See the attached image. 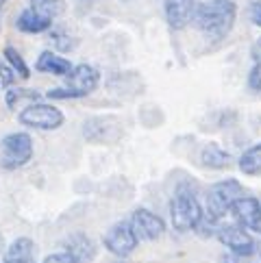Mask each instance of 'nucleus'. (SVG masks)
<instances>
[{
  "label": "nucleus",
  "instance_id": "f257e3e1",
  "mask_svg": "<svg viewBox=\"0 0 261 263\" xmlns=\"http://www.w3.org/2000/svg\"><path fill=\"white\" fill-rule=\"evenodd\" d=\"M235 20H237L235 0H207V3H200L192 17L196 29L211 42L225 40L233 31V26H235Z\"/></svg>",
  "mask_w": 261,
  "mask_h": 263
},
{
  "label": "nucleus",
  "instance_id": "f03ea898",
  "mask_svg": "<svg viewBox=\"0 0 261 263\" xmlns=\"http://www.w3.org/2000/svg\"><path fill=\"white\" fill-rule=\"evenodd\" d=\"M100 83V72L89 63L74 65L72 72L65 77L63 87H52L46 91V98L50 100H74V98H85L91 91H96Z\"/></svg>",
  "mask_w": 261,
  "mask_h": 263
},
{
  "label": "nucleus",
  "instance_id": "7ed1b4c3",
  "mask_svg": "<svg viewBox=\"0 0 261 263\" xmlns=\"http://www.w3.org/2000/svg\"><path fill=\"white\" fill-rule=\"evenodd\" d=\"M170 218H172V227L176 231L188 233V231H196V227L204 218V211L198 198L190 190H183L181 187L170 202Z\"/></svg>",
  "mask_w": 261,
  "mask_h": 263
},
{
  "label": "nucleus",
  "instance_id": "20e7f679",
  "mask_svg": "<svg viewBox=\"0 0 261 263\" xmlns=\"http://www.w3.org/2000/svg\"><path fill=\"white\" fill-rule=\"evenodd\" d=\"M33 159V139L29 133L15 130L3 137L0 142V167L3 170H20Z\"/></svg>",
  "mask_w": 261,
  "mask_h": 263
},
{
  "label": "nucleus",
  "instance_id": "39448f33",
  "mask_svg": "<svg viewBox=\"0 0 261 263\" xmlns=\"http://www.w3.org/2000/svg\"><path fill=\"white\" fill-rule=\"evenodd\" d=\"M244 196V187L239 185L235 178H227V181L213 183L207 192V213L211 220H222L225 215H229L233 202Z\"/></svg>",
  "mask_w": 261,
  "mask_h": 263
},
{
  "label": "nucleus",
  "instance_id": "423d86ee",
  "mask_svg": "<svg viewBox=\"0 0 261 263\" xmlns=\"http://www.w3.org/2000/svg\"><path fill=\"white\" fill-rule=\"evenodd\" d=\"M22 126L29 128H37V130H57L63 124V111L57 109L54 105L48 102H33V105L24 107L20 114H17Z\"/></svg>",
  "mask_w": 261,
  "mask_h": 263
},
{
  "label": "nucleus",
  "instance_id": "0eeeda50",
  "mask_svg": "<svg viewBox=\"0 0 261 263\" xmlns=\"http://www.w3.org/2000/svg\"><path fill=\"white\" fill-rule=\"evenodd\" d=\"M102 243H105V248L111 252V255L116 257H128L133 255V250L137 248V235L130 227L128 220H120L116 224H111L107 229L105 237H102Z\"/></svg>",
  "mask_w": 261,
  "mask_h": 263
},
{
  "label": "nucleus",
  "instance_id": "6e6552de",
  "mask_svg": "<svg viewBox=\"0 0 261 263\" xmlns=\"http://www.w3.org/2000/svg\"><path fill=\"white\" fill-rule=\"evenodd\" d=\"M216 237L220 239L222 246H227L231 252H235L237 257H250L257 250L255 239L250 237L246 229H241L239 224H218Z\"/></svg>",
  "mask_w": 261,
  "mask_h": 263
},
{
  "label": "nucleus",
  "instance_id": "1a4fd4ad",
  "mask_svg": "<svg viewBox=\"0 0 261 263\" xmlns=\"http://www.w3.org/2000/svg\"><path fill=\"white\" fill-rule=\"evenodd\" d=\"M128 222L135 231L137 239H144V241H155L165 233V222L151 209H144V206L135 209Z\"/></svg>",
  "mask_w": 261,
  "mask_h": 263
},
{
  "label": "nucleus",
  "instance_id": "9d476101",
  "mask_svg": "<svg viewBox=\"0 0 261 263\" xmlns=\"http://www.w3.org/2000/svg\"><path fill=\"white\" fill-rule=\"evenodd\" d=\"M61 248H63L65 255H70L77 263H94L96 252H98L94 239H91L89 235H85L83 231L70 233L68 237H63Z\"/></svg>",
  "mask_w": 261,
  "mask_h": 263
},
{
  "label": "nucleus",
  "instance_id": "9b49d317",
  "mask_svg": "<svg viewBox=\"0 0 261 263\" xmlns=\"http://www.w3.org/2000/svg\"><path fill=\"white\" fill-rule=\"evenodd\" d=\"M196 7H198L196 0H165L163 11H165L167 26L174 29V31L185 29V26L192 22V17L196 13Z\"/></svg>",
  "mask_w": 261,
  "mask_h": 263
},
{
  "label": "nucleus",
  "instance_id": "f8f14e48",
  "mask_svg": "<svg viewBox=\"0 0 261 263\" xmlns=\"http://www.w3.org/2000/svg\"><path fill=\"white\" fill-rule=\"evenodd\" d=\"M259 213H261V200L253 198V196H241V198H237L229 211L233 222L239 224L241 229H250V231L255 229Z\"/></svg>",
  "mask_w": 261,
  "mask_h": 263
},
{
  "label": "nucleus",
  "instance_id": "ddd939ff",
  "mask_svg": "<svg viewBox=\"0 0 261 263\" xmlns=\"http://www.w3.org/2000/svg\"><path fill=\"white\" fill-rule=\"evenodd\" d=\"M3 263H37V246L31 237H17L5 248Z\"/></svg>",
  "mask_w": 261,
  "mask_h": 263
},
{
  "label": "nucleus",
  "instance_id": "4468645a",
  "mask_svg": "<svg viewBox=\"0 0 261 263\" xmlns=\"http://www.w3.org/2000/svg\"><path fill=\"white\" fill-rule=\"evenodd\" d=\"M74 65L70 63V59L61 57V54L52 52V50H44L35 61V70L44 72V74H52V77H68L72 72Z\"/></svg>",
  "mask_w": 261,
  "mask_h": 263
},
{
  "label": "nucleus",
  "instance_id": "2eb2a0df",
  "mask_svg": "<svg viewBox=\"0 0 261 263\" xmlns=\"http://www.w3.org/2000/svg\"><path fill=\"white\" fill-rule=\"evenodd\" d=\"M50 26H52L50 17L37 13V11H33V9H29V7L22 9L20 15L15 17V29L22 31V33H33V35H37V33L48 31Z\"/></svg>",
  "mask_w": 261,
  "mask_h": 263
},
{
  "label": "nucleus",
  "instance_id": "dca6fc26",
  "mask_svg": "<svg viewBox=\"0 0 261 263\" xmlns=\"http://www.w3.org/2000/svg\"><path fill=\"white\" fill-rule=\"evenodd\" d=\"M200 163L204 167H211V170H225V167H229V163H231V155L225 153L218 144L211 142L200 150Z\"/></svg>",
  "mask_w": 261,
  "mask_h": 263
},
{
  "label": "nucleus",
  "instance_id": "f3484780",
  "mask_svg": "<svg viewBox=\"0 0 261 263\" xmlns=\"http://www.w3.org/2000/svg\"><path fill=\"white\" fill-rule=\"evenodd\" d=\"M5 102L9 109H17L20 105L29 107L33 102H42V93L37 89H26V87H11L5 93Z\"/></svg>",
  "mask_w": 261,
  "mask_h": 263
},
{
  "label": "nucleus",
  "instance_id": "a211bd4d",
  "mask_svg": "<svg viewBox=\"0 0 261 263\" xmlns=\"http://www.w3.org/2000/svg\"><path fill=\"white\" fill-rule=\"evenodd\" d=\"M239 172L246 176H261V142L244 150L239 157Z\"/></svg>",
  "mask_w": 261,
  "mask_h": 263
},
{
  "label": "nucleus",
  "instance_id": "6ab92c4d",
  "mask_svg": "<svg viewBox=\"0 0 261 263\" xmlns=\"http://www.w3.org/2000/svg\"><path fill=\"white\" fill-rule=\"evenodd\" d=\"M3 57H5V61L9 65H11V70L15 72V77H22V79H29L31 77V70H29V65H26L24 57L13 48V46H5Z\"/></svg>",
  "mask_w": 261,
  "mask_h": 263
},
{
  "label": "nucleus",
  "instance_id": "aec40b11",
  "mask_svg": "<svg viewBox=\"0 0 261 263\" xmlns=\"http://www.w3.org/2000/svg\"><path fill=\"white\" fill-rule=\"evenodd\" d=\"M29 9L54 20V15L59 13V0H29Z\"/></svg>",
  "mask_w": 261,
  "mask_h": 263
},
{
  "label": "nucleus",
  "instance_id": "412c9836",
  "mask_svg": "<svg viewBox=\"0 0 261 263\" xmlns=\"http://www.w3.org/2000/svg\"><path fill=\"white\" fill-rule=\"evenodd\" d=\"M65 40H72L65 31H61V29H52L50 31V42H52L54 48H59L61 52H68V50L74 48V42H65Z\"/></svg>",
  "mask_w": 261,
  "mask_h": 263
},
{
  "label": "nucleus",
  "instance_id": "4be33fe9",
  "mask_svg": "<svg viewBox=\"0 0 261 263\" xmlns=\"http://www.w3.org/2000/svg\"><path fill=\"white\" fill-rule=\"evenodd\" d=\"M248 87L261 91V61H253V68L248 72Z\"/></svg>",
  "mask_w": 261,
  "mask_h": 263
},
{
  "label": "nucleus",
  "instance_id": "5701e85b",
  "mask_svg": "<svg viewBox=\"0 0 261 263\" xmlns=\"http://www.w3.org/2000/svg\"><path fill=\"white\" fill-rule=\"evenodd\" d=\"M13 81H15V72L11 70V65H9L3 57H0V87L11 85Z\"/></svg>",
  "mask_w": 261,
  "mask_h": 263
},
{
  "label": "nucleus",
  "instance_id": "b1692460",
  "mask_svg": "<svg viewBox=\"0 0 261 263\" xmlns=\"http://www.w3.org/2000/svg\"><path fill=\"white\" fill-rule=\"evenodd\" d=\"M248 17H250V22H253L255 26H259V29H261V0H250Z\"/></svg>",
  "mask_w": 261,
  "mask_h": 263
},
{
  "label": "nucleus",
  "instance_id": "393cba45",
  "mask_svg": "<svg viewBox=\"0 0 261 263\" xmlns=\"http://www.w3.org/2000/svg\"><path fill=\"white\" fill-rule=\"evenodd\" d=\"M42 263H77L70 255H65V252H54V255H48Z\"/></svg>",
  "mask_w": 261,
  "mask_h": 263
},
{
  "label": "nucleus",
  "instance_id": "a878e982",
  "mask_svg": "<svg viewBox=\"0 0 261 263\" xmlns=\"http://www.w3.org/2000/svg\"><path fill=\"white\" fill-rule=\"evenodd\" d=\"M250 57H253V61H261V37L253 44V48H250Z\"/></svg>",
  "mask_w": 261,
  "mask_h": 263
},
{
  "label": "nucleus",
  "instance_id": "bb28decb",
  "mask_svg": "<svg viewBox=\"0 0 261 263\" xmlns=\"http://www.w3.org/2000/svg\"><path fill=\"white\" fill-rule=\"evenodd\" d=\"M0 252L5 255V237H3V233H0Z\"/></svg>",
  "mask_w": 261,
  "mask_h": 263
},
{
  "label": "nucleus",
  "instance_id": "cd10ccee",
  "mask_svg": "<svg viewBox=\"0 0 261 263\" xmlns=\"http://www.w3.org/2000/svg\"><path fill=\"white\" fill-rule=\"evenodd\" d=\"M253 231L261 233V213H259V220H257V224H255V229H253Z\"/></svg>",
  "mask_w": 261,
  "mask_h": 263
},
{
  "label": "nucleus",
  "instance_id": "c85d7f7f",
  "mask_svg": "<svg viewBox=\"0 0 261 263\" xmlns=\"http://www.w3.org/2000/svg\"><path fill=\"white\" fill-rule=\"evenodd\" d=\"M5 3H7V0H0V11H3V7H5Z\"/></svg>",
  "mask_w": 261,
  "mask_h": 263
}]
</instances>
